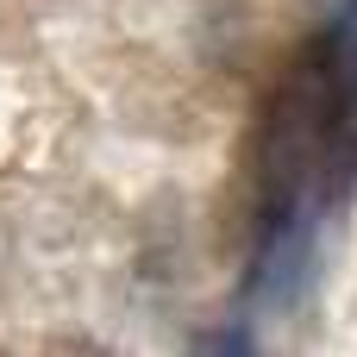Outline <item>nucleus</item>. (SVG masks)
Wrapping results in <instances>:
<instances>
[{
    "label": "nucleus",
    "mask_w": 357,
    "mask_h": 357,
    "mask_svg": "<svg viewBox=\"0 0 357 357\" xmlns=\"http://www.w3.org/2000/svg\"><path fill=\"white\" fill-rule=\"evenodd\" d=\"M201 351H251V339L245 333H213V339H201Z\"/></svg>",
    "instance_id": "nucleus-1"
}]
</instances>
